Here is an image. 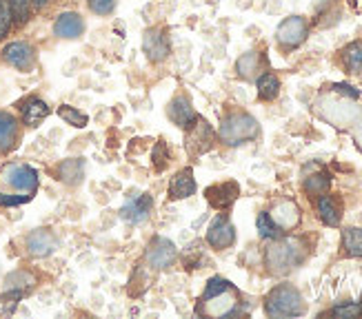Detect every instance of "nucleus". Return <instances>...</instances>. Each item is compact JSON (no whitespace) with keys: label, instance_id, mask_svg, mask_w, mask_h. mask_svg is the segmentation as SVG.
Listing matches in <instances>:
<instances>
[{"label":"nucleus","instance_id":"c756f323","mask_svg":"<svg viewBox=\"0 0 362 319\" xmlns=\"http://www.w3.org/2000/svg\"><path fill=\"white\" fill-rule=\"evenodd\" d=\"M23 297V291L21 289H11L7 291L3 297H0V315H9L13 313V308L18 306V299Z\"/></svg>","mask_w":362,"mask_h":319},{"label":"nucleus","instance_id":"c85d7f7f","mask_svg":"<svg viewBox=\"0 0 362 319\" xmlns=\"http://www.w3.org/2000/svg\"><path fill=\"white\" fill-rule=\"evenodd\" d=\"M256 227H258L260 237H264V239H278L282 235V231L276 227V222L272 219L269 213H260L256 219Z\"/></svg>","mask_w":362,"mask_h":319},{"label":"nucleus","instance_id":"f704fd0d","mask_svg":"<svg viewBox=\"0 0 362 319\" xmlns=\"http://www.w3.org/2000/svg\"><path fill=\"white\" fill-rule=\"evenodd\" d=\"M29 200H31L29 195H11V193H5V191H0V204L3 206H18Z\"/></svg>","mask_w":362,"mask_h":319},{"label":"nucleus","instance_id":"e433bc0d","mask_svg":"<svg viewBox=\"0 0 362 319\" xmlns=\"http://www.w3.org/2000/svg\"><path fill=\"white\" fill-rule=\"evenodd\" d=\"M338 93H344V95H349V98H358V91L354 89V87H349V85H336L334 87Z\"/></svg>","mask_w":362,"mask_h":319},{"label":"nucleus","instance_id":"f257e3e1","mask_svg":"<svg viewBox=\"0 0 362 319\" xmlns=\"http://www.w3.org/2000/svg\"><path fill=\"white\" fill-rule=\"evenodd\" d=\"M238 291L233 289L231 282L223 277H214L209 279L207 289H204L196 313L204 317H229L238 313Z\"/></svg>","mask_w":362,"mask_h":319},{"label":"nucleus","instance_id":"0eeeda50","mask_svg":"<svg viewBox=\"0 0 362 319\" xmlns=\"http://www.w3.org/2000/svg\"><path fill=\"white\" fill-rule=\"evenodd\" d=\"M276 38H278L280 47H285V49H296V47L303 44V40L307 38L305 18H300V16H289V18H285L276 31Z\"/></svg>","mask_w":362,"mask_h":319},{"label":"nucleus","instance_id":"9d476101","mask_svg":"<svg viewBox=\"0 0 362 319\" xmlns=\"http://www.w3.org/2000/svg\"><path fill=\"white\" fill-rule=\"evenodd\" d=\"M5 60L9 62L11 67H16L18 71H31L36 65V54L34 47L27 42H9L3 49Z\"/></svg>","mask_w":362,"mask_h":319},{"label":"nucleus","instance_id":"bb28decb","mask_svg":"<svg viewBox=\"0 0 362 319\" xmlns=\"http://www.w3.org/2000/svg\"><path fill=\"white\" fill-rule=\"evenodd\" d=\"M342 62L351 73H362V42H354L342 52Z\"/></svg>","mask_w":362,"mask_h":319},{"label":"nucleus","instance_id":"dca6fc26","mask_svg":"<svg viewBox=\"0 0 362 319\" xmlns=\"http://www.w3.org/2000/svg\"><path fill=\"white\" fill-rule=\"evenodd\" d=\"M196 193V178L192 169H182L174 175L169 184V198L171 200H185Z\"/></svg>","mask_w":362,"mask_h":319},{"label":"nucleus","instance_id":"2eb2a0df","mask_svg":"<svg viewBox=\"0 0 362 319\" xmlns=\"http://www.w3.org/2000/svg\"><path fill=\"white\" fill-rule=\"evenodd\" d=\"M269 215L280 231H291L300 224V209L293 202H280Z\"/></svg>","mask_w":362,"mask_h":319},{"label":"nucleus","instance_id":"6ab92c4d","mask_svg":"<svg viewBox=\"0 0 362 319\" xmlns=\"http://www.w3.org/2000/svg\"><path fill=\"white\" fill-rule=\"evenodd\" d=\"M318 215L325 222L327 227H338L340 219H342V209H340V202L334 195H320L318 198Z\"/></svg>","mask_w":362,"mask_h":319},{"label":"nucleus","instance_id":"7c9ffc66","mask_svg":"<svg viewBox=\"0 0 362 319\" xmlns=\"http://www.w3.org/2000/svg\"><path fill=\"white\" fill-rule=\"evenodd\" d=\"M9 3V9H11V16L16 20L25 23L29 18V11H31V0H7Z\"/></svg>","mask_w":362,"mask_h":319},{"label":"nucleus","instance_id":"423d86ee","mask_svg":"<svg viewBox=\"0 0 362 319\" xmlns=\"http://www.w3.org/2000/svg\"><path fill=\"white\" fill-rule=\"evenodd\" d=\"M176 244L171 242L167 237H153L149 246H147V253H145V260L147 264L153 268V270H165L169 268L171 264L176 262Z\"/></svg>","mask_w":362,"mask_h":319},{"label":"nucleus","instance_id":"7ed1b4c3","mask_svg":"<svg viewBox=\"0 0 362 319\" xmlns=\"http://www.w3.org/2000/svg\"><path fill=\"white\" fill-rule=\"evenodd\" d=\"M307 304L300 291L291 284H280L267 295L264 299V313L269 317H298L305 315Z\"/></svg>","mask_w":362,"mask_h":319},{"label":"nucleus","instance_id":"b1692460","mask_svg":"<svg viewBox=\"0 0 362 319\" xmlns=\"http://www.w3.org/2000/svg\"><path fill=\"white\" fill-rule=\"evenodd\" d=\"M329 188H332V178H329L327 173L309 175V178L305 180V191L313 198H320V195L329 193Z\"/></svg>","mask_w":362,"mask_h":319},{"label":"nucleus","instance_id":"cd10ccee","mask_svg":"<svg viewBox=\"0 0 362 319\" xmlns=\"http://www.w3.org/2000/svg\"><path fill=\"white\" fill-rule=\"evenodd\" d=\"M58 116H60L62 120H65L67 124L76 126V129H83V126L89 124V116L83 114V111H78L76 107H69V104H62V107L58 109Z\"/></svg>","mask_w":362,"mask_h":319},{"label":"nucleus","instance_id":"4c0bfd02","mask_svg":"<svg viewBox=\"0 0 362 319\" xmlns=\"http://www.w3.org/2000/svg\"><path fill=\"white\" fill-rule=\"evenodd\" d=\"M49 0H31V7H36V9H40V7H45Z\"/></svg>","mask_w":362,"mask_h":319},{"label":"nucleus","instance_id":"c9c22d12","mask_svg":"<svg viewBox=\"0 0 362 319\" xmlns=\"http://www.w3.org/2000/svg\"><path fill=\"white\" fill-rule=\"evenodd\" d=\"M165 160H167V151H165V145L160 142V145L156 147V151H153V162H156V167H158V169H163Z\"/></svg>","mask_w":362,"mask_h":319},{"label":"nucleus","instance_id":"412c9836","mask_svg":"<svg viewBox=\"0 0 362 319\" xmlns=\"http://www.w3.org/2000/svg\"><path fill=\"white\" fill-rule=\"evenodd\" d=\"M21 109H23V120L27 126H38L47 116H49V107H47V102L40 98L27 100L25 107H21Z\"/></svg>","mask_w":362,"mask_h":319},{"label":"nucleus","instance_id":"a211bd4d","mask_svg":"<svg viewBox=\"0 0 362 319\" xmlns=\"http://www.w3.org/2000/svg\"><path fill=\"white\" fill-rule=\"evenodd\" d=\"M27 248L31 255H36V258H45V255H49L56 248V239L49 231L40 229L27 237Z\"/></svg>","mask_w":362,"mask_h":319},{"label":"nucleus","instance_id":"20e7f679","mask_svg":"<svg viewBox=\"0 0 362 319\" xmlns=\"http://www.w3.org/2000/svg\"><path fill=\"white\" fill-rule=\"evenodd\" d=\"M260 133V126L254 116L249 114H231L220 124V140L229 147H238L243 142L254 140Z\"/></svg>","mask_w":362,"mask_h":319},{"label":"nucleus","instance_id":"1a4fd4ad","mask_svg":"<svg viewBox=\"0 0 362 319\" xmlns=\"http://www.w3.org/2000/svg\"><path fill=\"white\" fill-rule=\"evenodd\" d=\"M235 242V229L229 217L218 215L207 229V244L216 251H225Z\"/></svg>","mask_w":362,"mask_h":319},{"label":"nucleus","instance_id":"473e14b6","mask_svg":"<svg viewBox=\"0 0 362 319\" xmlns=\"http://www.w3.org/2000/svg\"><path fill=\"white\" fill-rule=\"evenodd\" d=\"M11 20H13V16H11V9H9V3H7V0H0V38H3L9 31Z\"/></svg>","mask_w":362,"mask_h":319},{"label":"nucleus","instance_id":"39448f33","mask_svg":"<svg viewBox=\"0 0 362 319\" xmlns=\"http://www.w3.org/2000/svg\"><path fill=\"white\" fill-rule=\"evenodd\" d=\"M0 182H5L9 188L18 191L21 195L34 198L38 188V173L27 164H9L0 171Z\"/></svg>","mask_w":362,"mask_h":319},{"label":"nucleus","instance_id":"9b49d317","mask_svg":"<svg viewBox=\"0 0 362 319\" xmlns=\"http://www.w3.org/2000/svg\"><path fill=\"white\" fill-rule=\"evenodd\" d=\"M240 195V186L235 182H223V184H214L209 186L207 191H204V198H207V202L214 206V209L218 211H225L229 209V206L238 200Z\"/></svg>","mask_w":362,"mask_h":319},{"label":"nucleus","instance_id":"f8f14e48","mask_svg":"<svg viewBox=\"0 0 362 319\" xmlns=\"http://www.w3.org/2000/svg\"><path fill=\"white\" fill-rule=\"evenodd\" d=\"M151 209H153V198L149 193H143V195H136L134 200H129L122 206L120 217L132 222V224H140V222H145L149 217Z\"/></svg>","mask_w":362,"mask_h":319},{"label":"nucleus","instance_id":"4468645a","mask_svg":"<svg viewBox=\"0 0 362 319\" xmlns=\"http://www.w3.org/2000/svg\"><path fill=\"white\" fill-rule=\"evenodd\" d=\"M143 49L151 62H163L169 56V38L165 36V31L160 29H149L143 40Z\"/></svg>","mask_w":362,"mask_h":319},{"label":"nucleus","instance_id":"a878e982","mask_svg":"<svg viewBox=\"0 0 362 319\" xmlns=\"http://www.w3.org/2000/svg\"><path fill=\"white\" fill-rule=\"evenodd\" d=\"M235 71H238V76L245 78V80L256 78V73L260 71V56H258L256 52L245 54V56L238 60V65H235Z\"/></svg>","mask_w":362,"mask_h":319},{"label":"nucleus","instance_id":"6e6552de","mask_svg":"<svg viewBox=\"0 0 362 319\" xmlns=\"http://www.w3.org/2000/svg\"><path fill=\"white\" fill-rule=\"evenodd\" d=\"M189 129V136H187V151L192 153V155H202L204 151H209L211 145H214V131H211V126L196 118L192 124L187 126Z\"/></svg>","mask_w":362,"mask_h":319},{"label":"nucleus","instance_id":"4be33fe9","mask_svg":"<svg viewBox=\"0 0 362 319\" xmlns=\"http://www.w3.org/2000/svg\"><path fill=\"white\" fill-rule=\"evenodd\" d=\"M342 248L349 258H362V229H344L342 231Z\"/></svg>","mask_w":362,"mask_h":319},{"label":"nucleus","instance_id":"f3484780","mask_svg":"<svg viewBox=\"0 0 362 319\" xmlns=\"http://www.w3.org/2000/svg\"><path fill=\"white\" fill-rule=\"evenodd\" d=\"M169 118L174 120L178 126H182V129H187V126L192 124L198 116H196L192 102H189L185 95H178V98H174L169 104Z\"/></svg>","mask_w":362,"mask_h":319},{"label":"nucleus","instance_id":"2f4dec72","mask_svg":"<svg viewBox=\"0 0 362 319\" xmlns=\"http://www.w3.org/2000/svg\"><path fill=\"white\" fill-rule=\"evenodd\" d=\"M329 315H334V317H358L362 315V304H356V301H351V304H340L336 308L329 311Z\"/></svg>","mask_w":362,"mask_h":319},{"label":"nucleus","instance_id":"aec40b11","mask_svg":"<svg viewBox=\"0 0 362 319\" xmlns=\"http://www.w3.org/2000/svg\"><path fill=\"white\" fill-rule=\"evenodd\" d=\"M16 138H18V122L13 116L0 111V153H5L13 147Z\"/></svg>","mask_w":362,"mask_h":319},{"label":"nucleus","instance_id":"5701e85b","mask_svg":"<svg viewBox=\"0 0 362 319\" xmlns=\"http://www.w3.org/2000/svg\"><path fill=\"white\" fill-rule=\"evenodd\" d=\"M280 93V80L274 73H262L258 78V98L260 100H276Z\"/></svg>","mask_w":362,"mask_h":319},{"label":"nucleus","instance_id":"f03ea898","mask_svg":"<svg viewBox=\"0 0 362 319\" xmlns=\"http://www.w3.org/2000/svg\"><path fill=\"white\" fill-rule=\"evenodd\" d=\"M305 260L303 242L293 237H278L264 251V264L274 275H285Z\"/></svg>","mask_w":362,"mask_h":319},{"label":"nucleus","instance_id":"ddd939ff","mask_svg":"<svg viewBox=\"0 0 362 319\" xmlns=\"http://www.w3.org/2000/svg\"><path fill=\"white\" fill-rule=\"evenodd\" d=\"M83 31H85V20L76 11L60 13L58 18H56V23H54V34L58 38H65V40L81 38Z\"/></svg>","mask_w":362,"mask_h":319},{"label":"nucleus","instance_id":"72a5a7b5","mask_svg":"<svg viewBox=\"0 0 362 319\" xmlns=\"http://www.w3.org/2000/svg\"><path fill=\"white\" fill-rule=\"evenodd\" d=\"M87 5L93 13H98V16H107V13H112L114 7H116V0H87Z\"/></svg>","mask_w":362,"mask_h":319},{"label":"nucleus","instance_id":"393cba45","mask_svg":"<svg viewBox=\"0 0 362 319\" xmlns=\"http://www.w3.org/2000/svg\"><path fill=\"white\" fill-rule=\"evenodd\" d=\"M60 180L62 182H67V184H78L83 178V173H85V164L81 162V160H67V162H62L60 169Z\"/></svg>","mask_w":362,"mask_h":319}]
</instances>
